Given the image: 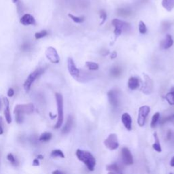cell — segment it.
I'll return each mask as SVG.
<instances>
[{"instance_id":"6da1fadb","label":"cell","mask_w":174,"mask_h":174,"mask_svg":"<svg viewBox=\"0 0 174 174\" xmlns=\"http://www.w3.org/2000/svg\"><path fill=\"white\" fill-rule=\"evenodd\" d=\"M76 155L78 160L83 163L89 171H94L96 166V159L90 152L78 149L76 152Z\"/></svg>"},{"instance_id":"7a4b0ae2","label":"cell","mask_w":174,"mask_h":174,"mask_svg":"<svg viewBox=\"0 0 174 174\" xmlns=\"http://www.w3.org/2000/svg\"><path fill=\"white\" fill-rule=\"evenodd\" d=\"M55 98L57 106L58 111V119L55 128L56 129H59L63 122L64 115H63V98L62 95L59 93H55Z\"/></svg>"},{"instance_id":"3957f363","label":"cell","mask_w":174,"mask_h":174,"mask_svg":"<svg viewBox=\"0 0 174 174\" xmlns=\"http://www.w3.org/2000/svg\"><path fill=\"white\" fill-rule=\"evenodd\" d=\"M112 24L114 27V35L115 40L121 35L122 33L127 32L131 30V24L127 22L122 21L119 19H114L112 20Z\"/></svg>"},{"instance_id":"277c9868","label":"cell","mask_w":174,"mask_h":174,"mask_svg":"<svg viewBox=\"0 0 174 174\" xmlns=\"http://www.w3.org/2000/svg\"><path fill=\"white\" fill-rule=\"evenodd\" d=\"M44 70L45 69L43 68L37 69L34 72H33L30 74V75H29L23 85L24 89L25 90L26 92H29V91H30L33 83H34V81L37 79V78H39L41 75H42V74L44 73Z\"/></svg>"},{"instance_id":"5b68a950","label":"cell","mask_w":174,"mask_h":174,"mask_svg":"<svg viewBox=\"0 0 174 174\" xmlns=\"http://www.w3.org/2000/svg\"><path fill=\"white\" fill-rule=\"evenodd\" d=\"M34 111V106L30 103L27 104H18L15 106L14 110V114H31Z\"/></svg>"},{"instance_id":"8992f818","label":"cell","mask_w":174,"mask_h":174,"mask_svg":"<svg viewBox=\"0 0 174 174\" xmlns=\"http://www.w3.org/2000/svg\"><path fill=\"white\" fill-rule=\"evenodd\" d=\"M150 111V107L148 106H144L139 107L138 111V124L139 127H143L146 122V120Z\"/></svg>"},{"instance_id":"52a82bcc","label":"cell","mask_w":174,"mask_h":174,"mask_svg":"<svg viewBox=\"0 0 174 174\" xmlns=\"http://www.w3.org/2000/svg\"><path fill=\"white\" fill-rule=\"evenodd\" d=\"M105 146L110 150H114L119 147V143L117 135L114 133H111L104 140Z\"/></svg>"},{"instance_id":"ba28073f","label":"cell","mask_w":174,"mask_h":174,"mask_svg":"<svg viewBox=\"0 0 174 174\" xmlns=\"http://www.w3.org/2000/svg\"><path fill=\"white\" fill-rule=\"evenodd\" d=\"M46 57L52 63H59L60 61V57L57 50L52 46L47 48L46 51Z\"/></svg>"},{"instance_id":"9c48e42d","label":"cell","mask_w":174,"mask_h":174,"mask_svg":"<svg viewBox=\"0 0 174 174\" xmlns=\"http://www.w3.org/2000/svg\"><path fill=\"white\" fill-rule=\"evenodd\" d=\"M144 82H143L141 90H142L144 94L149 95L150 94L153 90V86H154V85H153V81L150 77L146 75V74H144Z\"/></svg>"},{"instance_id":"30bf717a","label":"cell","mask_w":174,"mask_h":174,"mask_svg":"<svg viewBox=\"0 0 174 174\" xmlns=\"http://www.w3.org/2000/svg\"><path fill=\"white\" fill-rule=\"evenodd\" d=\"M107 97H108V100L111 106L114 107V108L118 107L120 100L118 90L115 89L110 90L109 92L107 93Z\"/></svg>"},{"instance_id":"8fae6325","label":"cell","mask_w":174,"mask_h":174,"mask_svg":"<svg viewBox=\"0 0 174 174\" xmlns=\"http://www.w3.org/2000/svg\"><path fill=\"white\" fill-rule=\"evenodd\" d=\"M68 68L69 70V72L73 78L75 79H78L80 76V71L76 67V65L74 63L73 60L71 57H69L68 59Z\"/></svg>"},{"instance_id":"7c38bea8","label":"cell","mask_w":174,"mask_h":174,"mask_svg":"<svg viewBox=\"0 0 174 174\" xmlns=\"http://www.w3.org/2000/svg\"><path fill=\"white\" fill-rule=\"evenodd\" d=\"M121 156L124 163L127 165H131L133 163V158L129 148H123L121 150Z\"/></svg>"},{"instance_id":"4fadbf2b","label":"cell","mask_w":174,"mask_h":174,"mask_svg":"<svg viewBox=\"0 0 174 174\" xmlns=\"http://www.w3.org/2000/svg\"><path fill=\"white\" fill-rule=\"evenodd\" d=\"M3 103L5 106V110H4V116H5L6 121L8 124H10L12 122V117L10 109V102L8 99L6 97H3Z\"/></svg>"},{"instance_id":"5bb4252c","label":"cell","mask_w":174,"mask_h":174,"mask_svg":"<svg viewBox=\"0 0 174 174\" xmlns=\"http://www.w3.org/2000/svg\"><path fill=\"white\" fill-rule=\"evenodd\" d=\"M20 23L24 26H29L35 23V19L34 16L30 14H24L20 19Z\"/></svg>"},{"instance_id":"9a60e30c","label":"cell","mask_w":174,"mask_h":174,"mask_svg":"<svg viewBox=\"0 0 174 174\" xmlns=\"http://www.w3.org/2000/svg\"><path fill=\"white\" fill-rule=\"evenodd\" d=\"M122 122L128 131H131L132 129V119L129 114L124 113L121 117Z\"/></svg>"},{"instance_id":"2e32d148","label":"cell","mask_w":174,"mask_h":174,"mask_svg":"<svg viewBox=\"0 0 174 174\" xmlns=\"http://www.w3.org/2000/svg\"><path fill=\"white\" fill-rule=\"evenodd\" d=\"M173 44V40L171 35L169 34L166 35L165 38L161 41L160 44V48L161 49H169L171 48Z\"/></svg>"},{"instance_id":"e0dca14e","label":"cell","mask_w":174,"mask_h":174,"mask_svg":"<svg viewBox=\"0 0 174 174\" xmlns=\"http://www.w3.org/2000/svg\"><path fill=\"white\" fill-rule=\"evenodd\" d=\"M73 124V118L72 116H69V117L67 119V121L65 122L63 129H62V133L63 134H68V133L71 131Z\"/></svg>"},{"instance_id":"ac0fdd59","label":"cell","mask_w":174,"mask_h":174,"mask_svg":"<svg viewBox=\"0 0 174 174\" xmlns=\"http://www.w3.org/2000/svg\"><path fill=\"white\" fill-rule=\"evenodd\" d=\"M139 80L136 77H131L128 81V87L131 90H135L139 86Z\"/></svg>"},{"instance_id":"d6986e66","label":"cell","mask_w":174,"mask_h":174,"mask_svg":"<svg viewBox=\"0 0 174 174\" xmlns=\"http://www.w3.org/2000/svg\"><path fill=\"white\" fill-rule=\"evenodd\" d=\"M122 73V69L119 66H114L110 70V76L113 78H118L121 75Z\"/></svg>"},{"instance_id":"ffe728a7","label":"cell","mask_w":174,"mask_h":174,"mask_svg":"<svg viewBox=\"0 0 174 174\" xmlns=\"http://www.w3.org/2000/svg\"><path fill=\"white\" fill-rule=\"evenodd\" d=\"M106 169L110 172H114L117 174H122L121 169L117 163H111L107 165L106 166Z\"/></svg>"},{"instance_id":"44dd1931","label":"cell","mask_w":174,"mask_h":174,"mask_svg":"<svg viewBox=\"0 0 174 174\" xmlns=\"http://www.w3.org/2000/svg\"><path fill=\"white\" fill-rule=\"evenodd\" d=\"M162 6L165 10L171 12L174 8V0H163Z\"/></svg>"},{"instance_id":"7402d4cb","label":"cell","mask_w":174,"mask_h":174,"mask_svg":"<svg viewBox=\"0 0 174 174\" xmlns=\"http://www.w3.org/2000/svg\"><path fill=\"white\" fill-rule=\"evenodd\" d=\"M154 138H155V143L152 145V148L158 152H161L162 151V148H161V146L160 144L159 137L157 135V133L155 132L154 133Z\"/></svg>"},{"instance_id":"603a6c76","label":"cell","mask_w":174,"mask_h":174,"mask_svg":"<svg viewBox=\"0 0 174 174\" xmlns=\"http://www.w3.org/2000/svg\"><path fill=\"white\" fill-rule=\"evenodd\" d=\"M118 15L121 16H125V17H127L132 14V11L129 8H118L117 11Z\"/></svg>"},{"instance_id":"cb8c5ba5","label":"cell","mask_w":174,"mask_h":174,"mask_svg":"<svg viewBox=\"0 0 174 174\" xmlns=\"http://www.w3.org/2000/svg\"><path fill=\"white\" fill-rule=\"evenodd\" d=\"M52 138V134L49 132H44L39 137V141L40 142H46Z\"/></svg>"},{"instance_id":"d4e9b609","label":"cell","mask_w":174,"mask_h":174,"mask_svg":"<svg viewBox=\"0 0 174 174\" xmlns=\"http://www.w3.org/2000/svg\"><path fill=\"white\" fill-rule=\"evenodd\" d=\"M68 16L73 22L76 23H82L85 20V17H84V16H76L72 14H68Z\"/></svg>"},{"instance_id":"484cf974","label":"cell","mask_w":174,"mask_h":174,"mask_svg":"<svg viewBox=\"0 0 174 174\" xmlns=\"http://www.w3.org/2000/svg\"><path fill=\"white\" fill-rule=\"evenodd\" d=\"M51 156L53 158H56V157H60V158L63 159L65 158V155L63 154V152H62L61 150H54L51 152Z\"/></svg>"},{"instance_id":"4316f807","label":"cell","mask_w":174,"mask_h":174,"mask_svg":"<svg viewBox=\"0 0 174 174\" xmlns=\"http://www.w3.org/2000/svg\"><path fill=\"white\" fill-rule=\"evenodd\" d=\"M86 66L90 70H93V71L97 70L99 69V65L96 63H95V62H92V61L86 62Z\"/></svg>"},{"instance_id":"83f0119b","label":"cell","mask_w":174,"mask_h":174,"mask_svg":"<svg viewBox=\"0 0 174 174\" xmlns=\"http://www.w3.org/2000/svg\"><path fill=\"white\" fill-rule=\"evenodd\" d=\"M165 99H166V100L169 104L174 106V90L171 91L170 93H168L166 95V96H165Z\"/></svg>"},{"instance_id":"f1b7e54d","label":"cell","mask_w":174,"mask_h":174,"mask_svg":"<svg viewBox=\"0 0 174 174\" xmlns=\"http://www.w3.org/2000/svg\"><path fill=\"white\" fill-rule=\"evenodd\" d=\"M160 118V113L159 112H156L155 113L152 118V121H151V127L152 128H155L157 122H158Z\"/></svg>"},{"instance_id":"f546056e","label":"cell","mask_w":174,"mask_h":174,"mask_svg":"<svg viewBox=\"0 0 174 174\" xmlns=\"http://www.w3.org/2000/svg\"><path fill=\"white\" fill-rule=\"evenodd\" d=\"M48 33L46 30H42L40 32H37L35 34V38L36 40H40L42 39L44 37H46V35H48Z\"/></svg>"},{"instance_id":"4dcf8cb0","label":"cell","mask_w":174,"mask_h":174,"mask_svg":"<svg viewBox=\"0 0 174 174\" xmlns=\"http://www.w3.org/2000/svg\"><path fill=\"white\" fill-rule=\"evenodd\" d=\"M139 31L141 34H145L147 32V27L145 24L142 20H140L139 23Z\"/></svg>"},{"instance_id":"1f68e13d","label":"cell","mask_w":174,"mask_h":174,"mask_svg":"<svg viewBox=\"0 0 174 174\" xmlns=\"http://www.w3.org/2000/svg\"><path fill=\"white\" fill-rule=\"evenodd\" d=\"M167 122H174V114H172L171 116H169V117L163 118L160 121V125H164V124Z\"/></svg>"},{"instance_id":"d6a6232c","label":"cell","mask_w":174,"mask_h":174,"mask_svg":"<svg viewBox=\"0 0 174 174\" xmlns=\"http://www.w3.org/2000/svg\"><path fill=\"white\" fill-rule=\"evenodd\" d=\"M99 17H100L102 20V21L101 22L100 24L101 25V24H103V23H104L106 22V20L107 19V13L104 10H99Z\"/></svg>"},{"instance_id":"836d02e7","label":"cell","mask_w":174,"mask_h":174,"mask_svg":"<svg viewBox=\"0 0 174 174\" xmlns=\"http://www.w3.org/2000/svg\"><path fill=\"white\" fill-rule=\"evenodd\" d=\"M161 27H162V30L163 32L167 31L171 27V23L169 21H164V22H163Z\"/></svg>"},{"instance_id":"e575fe53","label":"cell","mask_w":174,"mask_h":174,"mask_svg":"<svg viewBox=\"0 0 174 174\" xmlns=\"http://www.w3.org/2000/svg\"><path fill=\"white\" fill-rule=\"evenodd\" d=\"M7 159L8 160L10 161V163H12V165H16V160L15 159V157L14 156V155H12V153H9V154L8 155Z\"/></svg>"},{"instance_id":"d590c367","label":"cell","mask_w":174,"mask_h":174,"mask_svg":"<svg viewBox=\"0 0 174 174\" xmlns=\"http://www.w3.org/2000/svg\"><path fill=\"white\" fill-rule=\"evenodd\" d=\"M16 122L18 124H22L23 121V115L21 114H15Z\"/></svg>"},{"instance_id":"8d00e7d4","label":"cell","mask_w":174,"mask_h":174,"mask_svg":"<svg viewBox=\"0 0 174 174\" xmlns=\"http://www.w3.org/2000/svg\"><path fill=\"white\" fill-rule=\"evenodd\" d=\"M31 45L28 42H24L21 45V50L23 51H27L30 48Z\"/></svg>"},{"instance_id":"74e56055","label":"cell","mask_w":174,"mask_h":174,"mask_svg":"<svg viewBox=\"0 0 174 174\" xmlns=\"http://www.w3.org/2000/svg\"><path fill=\"white\" fill-rule=\"evenodd\" d=\"M3 133V118L0 116V135Z\"/></svg>"},{"instance_id":"f35d334b","label":"cell","mask_w":174,"mask_h":174,"mask_svg":"<svg viewBox=\"0 0 174 174\" xmlns=\"http://www.w3.org/2000/svg\"><path fill=\"white\" fill-rule=\"evenodd\" d=\"M7 95H8V96L9 97H13V96H14V91L13 89H12V88H10L9 89H8V93H7Z\"/></svg>"},{"instance_id":"ab89813d","label":"cell","mask_w":174,"mask_h":174,"mask_svg":"<svg viewBox=\"0 0 174 174\" xmlns=\"http://www.w3.org/2000/svg\"><path fill=\"white\" fill-rule=\"evenodd\" d=\"M39 165H40L39 160L38 159H35L34 161H33V166H38Z\"/></svg>"},{"instance_id":"60d3db41","label":"cell","mask_w":174,"mask_h":174,"mask_svg":"<svg viewBox=\"0 0 174 174\" xmlns=\"http://www.w3.org/2000/svg\"><path fill=\"white\" fill-rule=\"evenodd\" d=\"M117 57V52H116L115 51H114V52H111V55H110V58H111V59H115V58Z\"/></svg>"},{"instance_id":"b9f144b4","label":"cell","mask_w":174,"mask_h":174,"mask_svg":"<svg viewBox=\"0 0 174 174\" xmlns=\"http://www.w3.org/2000/svg\"><path fill=\"white\" fill-rule=\"evenodd\" d=\"M52 174H65L63 172H62L59 170H55V171H54Z\"/></svg>"},{"instance_id":"7bdbcfd3","label":"cell","mask_w":174,"mask_h":174,"mask_svg":"<svg viewBox=\"0 0 174 174\" xmlns=\"http://www.w3.org/2000/svg\"><path fill=\"white\" fill-rule=\"evenodd\" d=\"M170 165L171 167H174V156L171 159V161H170Z\"/></svg>"},{"instance_id":"ee69618b","label":"cell","mask_w":174,"mask_h":174,"mask_svg":"<svg viewBox=\"0 0 174 174\" xmlns=\"http://www.w3.org/2000/svg\"><path fill=\"white\" fill-rule=\"evenodd\" d=\"M171 132L169 131L168 133H167V139L168 140L171 138Z\"/></svg>"},{"instance_id":"f6af8a7d","label":"cell","mask_w":174,"mask_h":174,"mask_svg":"<svg viewBox=\"0 0 174 174\" xmlns=\"http://www.w3.org/2000/svg\"><path fill=\"white\" fill-rule=\"evenodd\" d=\"M44 159V156L42 155H39L38 156V159Z\"/></svg>"},{"instance_id":"bcb514c9","label":"cell","mask_w":174,"mask_h":174,"mask_svg":"<svg viewBox=\"0 0 174 174\" xmlns=\"http://www.w3.org/2000/svg\"><path fill=\"white\" fill-rule=\"evenodd\" d=\"M19 1V0H12V2H13V3H16V2H17Z\"/></svg>"},{"instance_id":"7dc6e473","label":"cell","mask_w":174,"mask_h":174,"mask_svg":"<svg viewBox=\"0 0 174 174\" xmlns=\"http://www.w3.org/2000/svg\"><path fill=\"white\" fill-rule=\"evenodd\" d=\"M108 174H117V173H114V172H110Z\"/></svg>"},{"instance_id":"c3c4849f","label":"cell","mask_w":174,"mask_h":174,"mask_svg":"<svg viewBox=\"0 0 174 174\" xmlns=\"http://www.w3.org/2000/svg\"><path fill=\"white\" fill-rule=\"evenodd\" d=\"M0 110H1V99H0Z\"/></svg>"},{"instance_id":"681fc988","label":"cell","mask_w":174,"mask_h":174,"mask_svg":"<svg viewBox=\"0 0 174 174\" xmlns=\"http://www.w3.org/2000/svg\"><path fill=\"white\" fill-rule=\"evenodd\" d=\"M169 174H174V173H169Z\"/></svg>"}]
</instances>
